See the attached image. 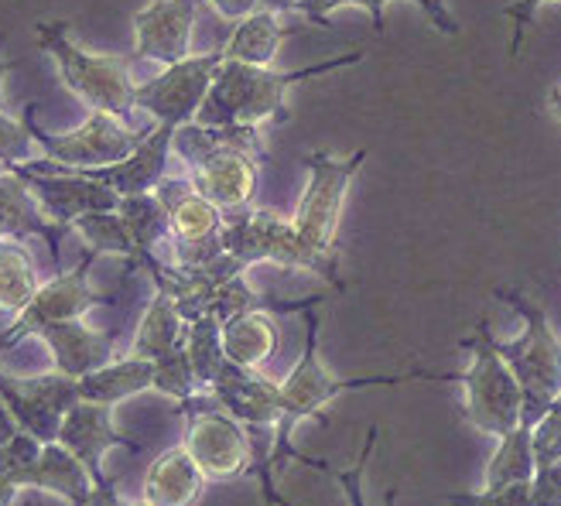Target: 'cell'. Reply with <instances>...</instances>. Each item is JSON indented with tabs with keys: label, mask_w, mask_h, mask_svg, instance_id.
<instances>
[{
	"label": "cell",
	"mask_w": 561,
	"mask_h": 506,
	"mask_svg": "<svg viewBox=\"0 0 561 506\" xmlns=\"http://www.w3.org/2000/svg\"><path fill=\"white\" fill-rule=\"evenodd\" d=\"M305 315V349L295 363L288 380H280V417L274 428L271 456L267 465L274 480L285 472L291 462H305V452L295 448V432L301 421L319 417L325 421V411L335 398H343L350 390H367V387H401L414 380H435V383H459L462 373H432V370H408V373H387V377H335L322 356H319V315L308 308Z\"/></svg>",
	"instance_id": "6da1fadb"
},
{
	"label": "cell",
	"mask_w": 561,
	"mask_h": 506,
	"mask_svg": "<svg viewBox=\"0 0 561 506\" xmlns=\"http://www.w3.org/2000/svg\"><path fill=\"white\" fill-rule=\"evenodd\" d=\"M172 148L188 168L192 185L222 212L254 206L261 161L271 158L261 127H206L192 120L175 130Z\"/></svg>",
	"instance_id": "7a4b0ae2"
},
{
	"label": "cell",
	"mask_w": 561,
	"mask_h": 506,
	"mask_svg": "<svg viewBox=\"0 0 561 506\" xmlns=\"http://www.w3.org/2000/svg\"><path fill=\"white\" fill-rule=\"evenodd\" d=\"M363 59H367V51H346L329 62L285 69V72H277L271 66H247V62L222 59L195 120L206 127H261L267 120L288 124V93L295 82L325 76L343 66H356Z\"/></svg>",
	"instance_id": "3957f363"
},
{
	"label": "cell",
	"mask_w": 561,
	"mask_h": 506,
	"mask_svg": "<svg viewBox=\"0 0 561 506\" xmlns=\"http://www.w3.org/2000/svg\"><path fill=\"white\" fill-rule=\"evenodd\" d=\"M493 295L503 304H511L524 322V332L517 340H511V343L496 340V349L511 363V370L524 390L520 421L538 425L545 411L561 393V340H558V332H554L545 308L535 298H527L520 288H496Z\"/></svg>",
	"instance_id": "277c9868"
},
{
	"label": "cell",
	"mask_w": 561,
	"mask_h": 506,
	"mask_svg": "<svg viewBox=\"0 0 561 506\" xmlns=\"http://www.w3.org/2000/svg\"><path fill=\"white\" fill-rule=\"evenodd\" d=\"M35 32H38V48L51 55L66 90L79 103L100 110V114H114L121 120H130L137 114V106H134L137 82L130 79V59L79 48L69 38L66 21H42Z\"/></svg>",
	"instance_id": "5b68a950"
},
{
	"label": "cell",
	"mask_w": 561,
	"mask_h": 506,
	"mask_svg": "<svg viewBox=\"0 0 561 506\" xmlns=\"http://www.w3.org/2000/svg\"><path fill=\"white\" fill-rule=\"evenodd\" d=\"M469 349V370H462V421L476 432L503 438L520 425L524 414V390L511 370V363L500 356L496 335L490 322H476V329L459 343Z\"/></svg>",
	"instance_id": "8992f818"
},
{
	"label": "cell",
	"mask_w": 561,
	"mask_h": 506,
	"mask_svg": "<svg viewBox=\"0 0 561 506\" xmlns=\"http://www.w3.org/2000/svg\"><path fill=\"white\" fill-rule=\"evenodd\" d=\"M222 216H227V222H222V246H227V253L240 267H247V271L254 264H277L288 271L295 267V271L316 274L335 291L343 288L340 267H332L322 257H316V253L305 246V240L298 237L295 222L288 216H280L274 209H261V206H247V209L222 212Z\"/></svg>",
	"instance_id": "52a82bcc"
},
{
	"label": "cell",
	"mask_w": 561,
	"mask_h": 506,
	"mask_svg": "<svg viewBox=\"0 0 561 506\" xmlns=\"http://www.w3.org/2000/svg\"><path fill=\"white\" fill-rule=\"evenodd\" d=\"M367 154H370L367 148H356L346 158H332L325 151L301 158L308 168V185L301 192L291 222H295L298 237L305 240V246L332 267H340V246H335L340 216L346 206L350 185L363 168V161H367Z\"/></svg>",
	"instance_id": "ba28073f"
},
{
	"label": "cell",
	"mask_w": 561,
	"mask_h": 506,
	"mask_svg": "<svg viewBox=\"0 0 561 506\" xmlns=\"http://www.w3.org/2000/svg\"><path fill=\"white\" fill-rule=\"evenodd\" d=\"M185 414V448L199 462L209 483H227L254 469V438H250L243 421H237L213 393H195L182 401Z\"/></svg>",
	"instance_id": "9c48e42d"
},
{
	"label": "cell",
	"mask_w": 561,
	"mask_h": 506,
	"mask_svg": "<svg viewBox=\"0 0 561 506\" xmlns=\"http://www.w3.org/2000/svg\"><path fill=\"white\" fill-rule=\"evenodd\" d=\"M35 103L24 106V124L32 130V137L38 140V151L51 161H59L66 168H79V172H90V168H106L117 164L127 154H134V148L151 134L148 130H134L127 127V120L114 117V114H93L87 117V124H79L76 130L66 134H48L42 130V124L35 120Z\"/></svg>",
	"instance_id": "30bf717a"
},
{
	"label": "cell",
	"mask_w": 561,
	"mask_h": 506,
	"mask_svg": "<svg viewBox=\"0 0 561 506\" xmlns=\"http://www.w3.org/2000/svg\"><path fill=\"white\" fill-rule=\"evenodd\" d=\"M11 172L32 188L38 199L42 212L55 222V227L72 230V222L87 212L100 209H121L124 195L114 192L106 182L93 179L90 172H79V168H66L51 158H35L27 164H18Z\"/></svg>",
	"instance_id": "8fae6325"
},
{
	"label": "cell",
	"mask_w": 561,
	"mask_h": 506,
	"mask_svg": "<svg viewBox=\"0 0 561 506\" xmlns=\"http://www.w3.org/2000/svg\"><path fill=\"white\" fill-rule=\"evenodd\" d=\"M96 257H100V253L87 250L72 271L55 274L51 280H45V285L38 288V295L27 301L24 312L14 315V322L0 332V353H11L18 343L32 340V335H38L45 325L69 322V319H87V312H93V308L114 304V295H100L90 285V271H93Z\"/></svg>",
	"instance_id": "7c38bea8"
},
{
	"label": "cell",
	"mask_w": 561,
	"mask_h": 506,
	"mask_svg": "<svg viewBox=\"0 0 561 506\" xmlns=\"http://www.w3.org/2000/svg\"><path fill=\"white\" fill-rule=\"evenodd\" d=\"M154 192L161 195L168 219H172V246H175L172 264L206 267L227 253V246H222V222H227V216L192 185L188 175L164 179Z\"/></svg>",
	"instance_id": "4fadbf2b"
},
{
	"label": "cell",
	"mask_w": 561,
	"mask_h": 506,
	"mask_svg": "<svg viewBox=\"0 0 561 506\" xmlns=\"http://www.w3.org/2000/svg\"><path fill=\"white\" fill-rule=\"evenodd\" d=\"M219 66H222V48L206 55H188V59L175 66H164V72H158L154 79L137 82L134 106L140 114L154 117L158 124H172V127L192 124L199 117Z\"/></svg>",
	"instance_id": "5bb4252c"
},
{
	"label": "cell",
	"mask_w": 561,
	"mask_h": 506,
	"mask_svg": "<svg viewBox=\"0 0 561 506\" xmlns=\"http://www.w3.org/2000/svg\"><path fill=\"white\" fill-rule=\"evenodd\" d=\"M0 398L11 407L21 432L35 435L42 445L59 441L62 417L82 401L79 398V380L51 370L45 377L21 380L11 373H0Z\"/></svg>",
	"instance_id": "9a60e30c"
},
{
	"label": "cell",
	"mask_w": 561,
	"mask_h": 506,
	"mask_svg": "<svg viewBox=\"0 0 561 506\" xmlns=\"http://www.w3.org/2000/svg\"><path fill=\"white\" fill-rule=\"evenodd\" d=\"M195 21H199V0H148L134 14L130 62L175 66L188 59Z\"/></svg>",
	"instance_id": "2e32d148"
},
{
	"label": "cell",
	"mask_w": 561,
	"mask_h": 506,
	"mask_svg": "<svg viewBox=\"0 0 561 506\" xmlns=\"http://www.w3.org/2000/svg\"><path fill=\"white\" fill-rule=\"evenodd\" d=\"M206 393H213L237 421H243L250 438H254V452L261 441H274V428L280 417V383L267 380L261 370L227 363Z\"/></svg>",
	"instance_id": "e0dca14e"
},
{
	"label": "cell",
	"mask_w": 561,
	"mask_h": 506,
	"mask_svg": "<svg viewBox=\"0 0 561 506\" xmlns=\"http://www.w3.org/2000/svg\"><path fill=\"white\" fill-rule=\"evenodd\" d=\"M59 445H66L69 452L87 465V472L93 475V483H103L110 475L103 472V459L114 448H127V452H140V441H134L130 435H124L114 425V407L110 404H93V401H79L59 428Z\"/></svg>",
	"instance_id": "ac0fdd59"
},
{
	"label": "cell",
	"mask_w": 561,
	"mask_h": 506,
	"mask_svg": "<svg viewBox=\"0 0 561 506\" xmlns=\"http://www.w3.org/2000/svg\"><path fill=\"white\" fill-rule=\"evenodd\" d=\"M38 340L45 343V349L51 356V367L66 377H72V380L106 367V363L114 359V349H117L114 335L87 325L82 319L45 325L38 332Z\"/></svg>",
	"instance_id": "d6986e66"
},
{
	"label": "cell",
	"mask_w": 561,
	"mask_h": 506,
	"mask_svg": "<svg viewBox=\"0 0 561 506\" xmlns=\"http://www.w3.org/2000/svg\"><path fill=\"white\" fill-rule=\"evenodd\" d=\"M175 130L172 124H154L151 134L134 148V154H127L117 164L106 168H90V175L106 182L121 195H140V192H154L168 175V158H172V145H175Z\"/></svg>",
	"instance_id": "ffe728a7"
},
{
	"label": "cell",
	"mask_w": 561,
	"mask_h": 506,
	"mask_svg": "<svg viewBox=\"0 0 561 506\" xmlns=\"http://www.w3.org/2000/svg\"><path fill=\"white\" fill-rule=\"evenodd\" d=\"M206 472L188 456L185 445H172L148 465L140 499L148 506H195L206 490Z\"/></svg>",
	"instance_id": "44dd1931"
},
{
	"label": "cell",
	"mask_w": 561,
	"mask_h": 506,
	"mask_svg": "<svg viewBox=\"0 0 561 506\" xmlns=\"http://www.w3.org/2000/svg\"><path fill=\"white\" fill-rule=\"evenodd\" d=\"M4 237H38L51 250V257H59L62 227L42 212L38 199L32 195L14 172H0V240Z\"/></svg>",
	"instance_id": "7402d4cb"
},
{
	"label": "cell",
	"mask_w": 561,
	"mask_h": 506,
	"mask_svg": "<svg viewBox=\"0 0 561 506\" xmlns=\"http://www.w3.org/2000/svg\"><path fill=\"white\" fill-rule=\"evenodd\" d=\"M27 486L48 496H59L69 506H87L93 493V475L66 445L48 441L42 445V456L32 462V469H27Z\"/></svg>",
	"instance_id": "603a6c76"
},
{
	"label": "cell",
	"mask_w": 561,
	"mask_h": 506,
	"mask_svg": "<svg viewBox=\"0 0 561 506\" xmlns=\"http://www.w3.org/2000/svg\"><path fill=\"white\" fill-rule=\"evenodd\" d=\"M148 390H154V359H140L130 353L124 359H110L106 367L87 377H79V398L110 407H117Z\"/></svg>",
	"instance_id": "cb8c5ba5"
},
{
	"label": "cell",
	"mask_w": 561,
	"mask_h": 506,
	"mask_svg": "<svg viewBox=\"0 0 561 506\" xmlns=\"http://www.w3.org/2000/svg\"><path fill=\"white\" fill-rule=\"evenodd\" d=\"M280 329L274 322V312L254 308V312H240L222 322V349L227 359L247 370H261L264 363L277 353Z\"/></svg>",
	"instance_id": "d4e9b609"
},
{
	"label": "cell",
	"mask_w": 561,
	"mask_h": 506,
	"mask_svg": "<svg viewBox=\"0 0 561 506\" xmlns=\"http://www.w3.org/2000/svg\"><path fill=\"white\" fill-rule=\"evenodd\" d=\"M185 335H188V322L182 319L175 298L168 291H161V288H154L148 312H145V319H140V325L134 332L130 356L161 359L164 353H172L175 346H182Z\"/></svg>",
	"instance_id": "484cf974"
},
{
	"label": "cell",
	"mask_w": 561,
	"mask_h": 506,
	"mask_svg": "<svg viewBox=\"0 0 561 506\" xmlns=\"http://www.w3.org/2000/svg\"><path fill=\"white\" fill-rule=\"evenodd\" d=\"M280 38H285V27H280L277 14L257 8L254 14L237 21V32L222 45V59L247 62V66H274Z\"/></svg>",
	"instance_id": "4316f807"
},
{
	"label": "cell",
	"mask_w": 561,
	"mask_h": 506,
	"mask_svg": "<svg viewBox=\"0 0 561 506\" xmlns=\"http://www.w3.org/2000/svg\"><path fill=\"white\" fill-rule=\"evenodd\" d=\"M42 288L32 253L21 237L0 240V315H21Z\"/></svg>",
	"instance_id": "83f0119b"
},
{
	"label": "cell",
	"mask_w": 561,
	"mask_h": 506,
	"mask_svg": "<svg viewBox=\"0 0 561 506\" xmlns=\"http://www.w3.org/2000/svg\"><path fill=\"white\" fill-rule=\"evenodd\" d=\"M121 216L127 230L137 243V267H145L151 257H158V243L172 240V219L161 203L158 192H140V195H124L121 199Z\"/></svg>",
	"instance_id": "f1b7e54d"
},
{
	"label": "cell",
	"mask_w": 561,
	"mask_h": 506,
	"mask_svg": "<svg viewBox=\"0 0 561 506\" xmlns=\"http://www.w3.org/2000/svg\"><path fill=\"white\" fill-rule=\"evenodd\" d=\"M496 452L483 472V486H507V483H530L538 472L535 462V425H520L514 432H507L503 438H496Z\"/></svg>",
	"instance_id": "f546056e"
},
{
	"label": "cell",
	"mask_w": 561,
	"mask_h": 506,
	"mask_svg": "<svg viewBox=\"0 0 561 506\" xmlns=\"http://www.w3.org/2000/svg\"><path fill=\"white\" fill-rule=\"evenodd\" d=\"M72 230L79 233L82 243H87V250L114 253V257H124L130 267H137V243H134V237L127 230L121 209H100V212L79 216L72 222Z\"/></svg>",
	"instance_id": "4dcf8cb0"
},
{
	"label": "cell",
	"mask_w": 561,
	"mask_h": 506,
	"mask_svg": "<svg viewBox=\"0 0 561 506\" xmlns=\"http://www.w3.org/2000/svg\"><path fill=\"white\" fill-rule=\"evenodd\" d=\"M185 346L192 356V367L195 377H199V387L209 390L216 383V377L227 367V349H222V322L216 315H199L188 322V335H185Z\"/></svg>",
	"instance_id": "1f68e13d"
},
{
	"label": "cell",
	"mask_w": 561,
	"mask_h": 506,
	"mask_svg": "<svg viewBox=\"0 0 561 506\" xmlns=\"http://www.w3.org/2000/svg\"><path fill=\"white\" fill-rule=\"evenodd\" d=\"M377 438H380V428H377V425H370V428H367V435H363L359 456H356V459H353V465H346V469L329 465V462L312 459V456H305V462H301V465L319 469V472L332 475V480L343 486V493H346V503H350V506H367V496H363V475H367V465H370V459H374ZM383 506H398V486H390V490L383 493Z\"/></svg>",
	"instance_id": "d6a6232c"
},
{
	"label": "cell",
	"mask_w": 561,
	"mask_h": 506,
	"mask_svg": "<svg viewBox=\"0 0 561 506\" xmlns=\"http://www.w3.org/2000/svg\"><path fill=\"white\" fill-rule=\"evenodd\" d=\"M154 390L164 393V398L179 401V404L188 401V398H195V393H203L185 343L175 346L172 353H164L161 359H154Z\"/></svg>",
	"instance_id": "836d02e7"
},
{
	"label": "cell",
	"mask_w": 561,
	"mask_h": 506,
	"mask_svg": "<svg viewBox=\"0 0 561 506\" xmlns=\"http://www.w3.org/2000/svg\"><path fill=\"white\" fill-rule=\"evenodd\" d=\"M35 148H38V140L32 137V130H27L24 117L18 120L4 110V114H0V164L11 172L18 164L35 161Z\"/></svg>",
	"instance_id": "e575fe53"
},
{
	"label": "cell",
	"mask_w": 561,
	"mask_h": 506,
	"mask_svg": "<svg viewBox=\"0 0 561 506\" xmlns=\"http://www.w3.org/2000/svg\"><path fill=\"white\" fill-rule=\"evenodd\" d=\"M448 506H538L530 483H507V486H483L476 493H448Z\"/></svg>",
	"instance_id": "d590c367"
},
{
	"label": "cell",
	"mask_w": 561,
	"mask_h": 506,
	"mask_svg": "<svg viewBox=\"0 0 561 506\" xmlns=\"http://www.w3.org/2000/svg\"><path fill=\"white\" fill-rule=\"evenodd\" d=\"M343 4H356V8L367 11L370 21H374V32L383 35V8L390 4V0H301V4H298L295 11H301L308 24L329 27V24H332L329 14H332V11H340Z\"/></svg>",
	"instance_id": "8d00e7d4"
},
{
	"label": "cell",
	"mask_w": 561,
	"mask_h": 506,
	"mask_svg": "<svg viewBox=\"0 0 561 506\" xmlns=\"http://www.w3.org/2000/svg\"><path fill=\"white\" fill-rule=\"evenodd\" d=\"M541 4H548V0H514V4L503 8V14H507L511 24H514V32H511V59H517V55H520V45L527 38V27L535 24V14H538Z\"/></svg>",
	"instance_id": "74e56055"
},
{
	"label": "cell",
	"mask_w": 561,
	"mask_h": 506,
	"mask_svg": "<svg viewBox=\"0 0 561 506\" xmlns=\"http://www.w3.org/2000/svg\"><path fill=\"white\" fill-rule=\"evenodd\" d=\"M530 493H535L538 506H561V459L551 465H541L530 480Z\"/></svg>",
	"instance_id": "f35d334b"
},
{
	"label": "cell",
	"mask_w": 561,
	"mask_h": 506,
	"mask_svg": "<svg viewBox=\"0 0 561 506\" xmlns=\"http://www.w3.org/2000/svg\"><path fill=\"white\" fill-rule=\"evenodd\" d=\"M411 4H417L421 11H425L428 14V21L438 27V32L442 35H459V24H456V18L453 14H448V8H438V0H411Z\"/></svg>",
	"instance_id": "ab89813d"
},
{
	"label": "cell",
	"mask_w": 561,
	"mask_h": 506,
	"mask_svg": "<svg viewBox=\"0 0 561 506\" xmlns=\"http://www.w3.org/2000/svg\"><path fill=\"white\" fill-rule=\"evenodd\" d=\"M213 11L227 21H243L247 14H254L261 8V0H209Z\"/></svg>",
	"instance_id": "60d3db41"
},
{
	"label": "cell",
	"mask_w": 561,
	"mask_h": 506,
	"mask_svg": "<svg viewBox=\"0 0 561 506\" xmlns=\"http://www.w3.org/2000/svg\"><path fill=\"white\" fill-rule=\"evenodd\" d=\"M21 432V425L14 421V414H11V407L4 404V398H0V445L4 441H11L14 435Z\"/></svg>",
	"instance_id": "b9f144b4"
},
{
	"label": "cell",
	"mask_w": 561,
	"mask_h": 506,
	"mask_svg": "<svg viewBox=\"0 0 561 506\" xmlns=\"http://www.w3.org/2000/svg\"><path fill=\"white\" fill-rule=\"evenodd\" d=\"M11 62L4 59V42H0V114L8 110V96H4V76H8Z\"/></svg>",
	"instance_id": "7bdbcfd3"
},
{
	"label": "cell",
	"mask_w": 561,
	"mask_h": 506,
	"mask_svg": "<svg viewBox=\"0 0 561 506\" xmlns=\"http://www.w3.org/2000/svg\"><path fill=\"white\" fill-rule=\"evenodd\" d=\"M548 110H551V117L558 120V134H561V82H558V87H551V93H548Z\"/></svg>",
	"instance_id": "ee69618b"
},
{
	"label": "cell",
	"mask_w": 561,
	"mask_h": 506,
	"mask_svg": "<svg viewBox=\"0 0 561 506\" xmlns=\"http://www.w3.org/2000/svg\"><path fill=\"white\" fill-rule=\"evenodd\" d=\"M301 4V0H261V8H267V11H274V14H280V11H295Z\"/></svg>",
	"instance_id": "f6af8a7d"
},
{
	"label": "cell",
	"mask_w": 561,
	"mask_h": 506,
	"mask_svg": "<svg viewBox=\"0 0 561 506\" xmlns=\"http://www.w3.org/2000/svg\"><path fill=\"white\" fill-rule=\"evenodd\" d=\"M124 506H148V503H145V499H137V503H130V499H127Z\"/></svg>",
	"instance_id": "bcb514c9"
},
{
	"label": "cell",
	"mask_w": 561,
	"mask_h": 506,
	"mask_svg": "<svg viewBox=\"0 0 561 506\" xmlns=\"http://www.w3.org/2000/svg\"><path fill=\"white\" fill-rule=\"evenodd\" d=\"M438 8H445V0H438Z\"/></svg>",
	"instance_id": "7dc6e473"
},
{
	"label": "cell",
	"mask_w": 561,
	"mask_h": 506,
	"mask_svg": "<svg viewBox=\"0 0 561 506\" xmlns=\"http://www.w3.org/2000/svg\"><path fill=\"white\" fill-rule=\"evenodd\" d=\"M0 172H8V168H4V164H0Z\"/></svg>",
	"instance_id": "c3c4849f"
}]
</instances>
